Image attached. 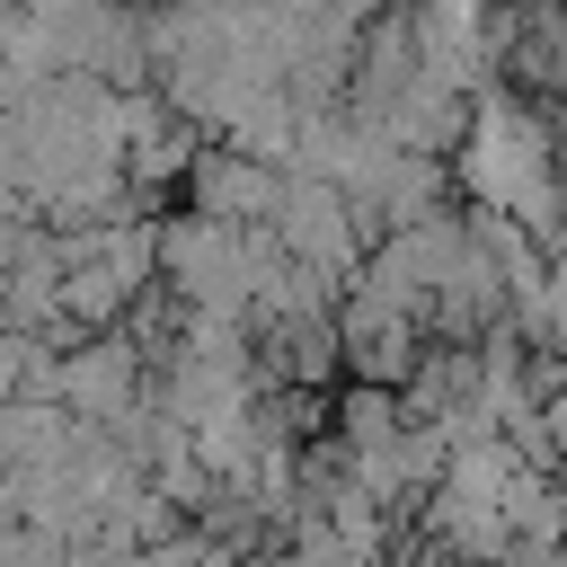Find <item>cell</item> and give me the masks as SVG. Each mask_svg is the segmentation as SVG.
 Returning <instances> with one entry per match:
<instances>
[{
	"instance_id": "obj_1",
	"label": "cell",
	"mask_w": 567,
	"mask_h": 567,
	"mask_svg": "<svg viewBox=\"0 0 567 567\" xmlns=\"http://www.w3.org/2000/svg\"><path fill=\"white\" fill-rule=\"evenodd\" d=\"M27 354H35V346H27V337H9V328H0V390H18V381H27Z\"/></svg>"
}]
</instances>
